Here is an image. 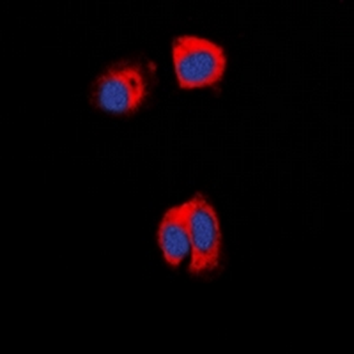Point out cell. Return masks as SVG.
Masks as SVG:
<instances>
[{
  "mask_svg": "<svg viewBox=\"0 0 354 354\" xmlns=\"http://www.w3.org/2000/svg\"><path fill=\"white\" fill-rule=\"evenodd\" d=\"M149 87V72L143 63L120 60L98 74L91 86V102L106 113L128 115L142 106Z\"/></svg>",
  "mask_w": 354,
  "mask_h": 354,
  "instance_id": "obj_1",
  "label": "cell"
},
{
  "mask_svg": "<svg viewBox=\"0 0 354 354\" xmlns=\"http://www.w3.org/2000/svg\"><path fill=\"white\" fill-rule=\"evenodd\" d=\"M172 64L183 88H201L221 82L227 67V55L217 41L194 34L176 37L171 45Z\"/></svg>",
  "mask_w": 354,
  "mask_h": 354,
  "instance_id": "obj_2",
  "label": "cell"
},
{
  "mask_svg": "<svg viewBox=\"0 0 354 354\" xmlns=\"http://www.w3.org/2000/svg\"><path fill=\"white\" fill-rule=\"evenodd\" d=\"M191 236L189 270L203 275L217 270L222 257L223 235L220 218L214 205L203 194L185 202Z\"/></svg>",
  "mask_w": 354,
  "mask_h": 354,
  "instance_id": "obj_3",
  "label": "cell"
},
{
  "mask_svg": "<svg viewBox=\"0 0 354 354\" xmlns=\"http://www.w3.org/2000/svg\"><path fill=\"white\" fill-rule=\"evenodd\" d=\"M157 243L164 260L171 268H178L189 257L191 236L185 202L164 213L157 230Z\"/></svg>",
  "mask_w": 354,
  "mask_h": 354,
  "instance_id": "obj_4",
  "label": "cell"
}]
</instances>
